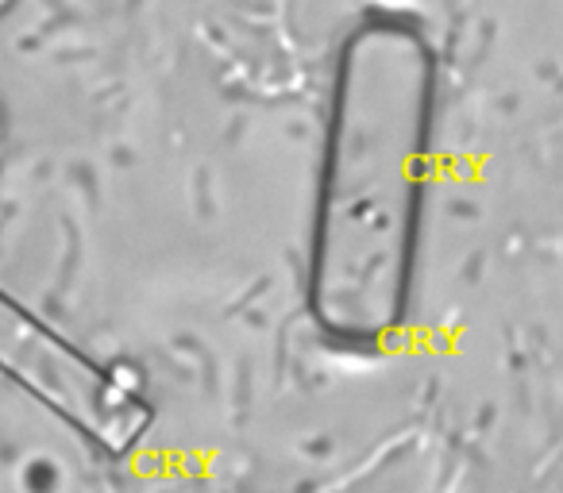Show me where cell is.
Listing matches in <instances>:
<instances>
[{
	"mask_svg": "<svg viewBox=\"0 0 563 493\" xmlns=\"http://www.w3.org/2000/svg\"><path fill=\"white\" fill-rule=\"evenodd\" d=\"M424 120L429 63L417 40L371 27L340 81L317 259L321 316L344 336H378L406 298Z\"/></svg>",
	"mask_w": 563,
	"mask_h": 493,
	"instance_id": "1",
	"label": "cell"
}]
</instances>
